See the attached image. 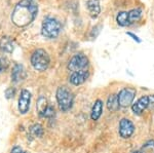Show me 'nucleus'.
I'll return each mask as SVG.
<instances>
[{
	"label": "nucleus",
	"mask_w": 154,
	"mask_h": 153,
	"mask_svg": "<svg viewBox=\"0 0 154 153\" xmlns=\"http://www.w3.org/2000/svg\"><path fill=\"white\" fill-rule=\"evenodd\" d=\"M41 116L46 117V118H53L54 116V108L53 107V106L48 105V107H46V109L44 110V112L42 113Z\"/></svg>",
	"instance_id": "obj_21"
},
{
	"label": "nucleus",
	"mask_w": 154,
	"mask_h": 153,
	"mask_svg": "<svg viewBox=\"0 0 154 153\" xmlns=\"http://www.w3.org/2000/svg\"><path fill=\"white\" fill-rule=\"evenodd\" d=\"M38 14V2L36 0H20L11 12V22L17 27L23 28L35 20Z\"/></svg>",
	"instance_id": "obj_1"
},
{
	"label": "nucleus",
	"mask_w": 154,
	"mask_h": 153,
	"mask_svg": "<svg viewBox=\"0 0 154 153\" xmlns=\"http://www.w3.org/2000/svg\"><path fill=\"white\" fill-rule=\"evenodd\" d=\"M11 153H26V152H25L20 146H14V148H12Z\"/></svg>",
	"instance_id": "obj_25"
},
{
	"label": "nucleus",
	"mask_w": 154,
	"mask_h": 153,
	"mask_svg": "<svg viewBox=\"0 0 154 153\" xmlns=\"http://www.w3.org/2000/svg\"><path fill=\"white\" fill-rule=\"evenodd\" d=\"M62 30L61 23L53 17H48L43 20L41 25V34L43 37L48 39H54L59 36Z\"/></svg>",
	"instance_id": "obj_2"
},
{
	"label": "nucleus",
	"mask_w": 154,
	"mask_h": 153,
	"mask_svg": "<svg viewBox=\"0 0 154 153\" xmlns=\"http://www.w3.org/2000/svg\"><path fill=\"white\" fill-rule=\"evenodd\" d=\"M118 133L122 139H130L135 133V125H134L133 121L125 117L121 118L119 121Z\"/></svg>",
	"instance_id": "obj_7"
},
{
	"label": "nucleus",
	"mask_w": 154,
	"mask_h": 153,
	"mask_svg": "<svg viewBox=\"0 0 154 153\" xmlns=\"http://www.w3.org/2000/svg\"><path fill=\"white\" fill-rule=\"evenodd\" d=\"M142 9L141 8H134L131 11H128V22H130V25L136 23L139 20L142 18Z\"/></svg>",
	"instance_id": "obj_16"
},
{
	"label": "nucleus",
	"mask_w": 154,
	"mask_h": 153,
	"mask_svg": "<svg viewBox=\"0 0 154 153\" xmlns=\"http://www.w3.org/2000/svg\"><path fill=\"white\" fill-rule=\"evenodd\" d=\"M2 69H3V63H2V60L0 59V72L2 71Z\"/></svg>",
	"instance_id": "obj_26"
},
{
	"label": "nucleus",
	"mask_w": 154,
	"mask_h": 153,
	"mask_svg": "<svg viewBox=\"0 0 154 153\" xmlns=\"http://www.w3.org/2000/svg\"><path fill=\"white\" fill-rule=\"evenodd\" d=\"M48 105H46V99L43 98V97H40L38 100V104H37V109L39 111V114H40V116L42 115V113L44 112V110L46 109V107H48Z\"/></svg>",
	"instance_id": "obj_20"
},
{
	"label": "nucleus",
	"mask_w": 154,
	"mask_h": 153,
	"mask_svg": "<svg viewBox=\"0 0 154 153\" xmlns=\"http://www.w3.org/2000/svg\"><path fill=\"white\" fill-rule=\"evenodd\" d=\"M149 106V95L142 96L131 105V111L135 115H141Z\"/></svg>",
	"instance_id": "obj_9"
},
{
	"label": "nucleus",
	"mask_w": 154,
	"mask_h": 153,
	"mask_svg": "<svg viewBox=\"0 0 154 153\" xmlns=\"http://www.w3.org/2000/svg\"><path fill=\"white\" fill-rule=\"evenodd\" d=\"M131 153H142L141 151H134V152H131Z\"/></svg>",
	"instance_id": "obj_27"
},
{
	"label": "nucleus",
	"mask_w": 154,
	"mask_h": 153,
	"mask_svg": "<svg viewBox=\"0 0 154 153\" xmlns=\"http://www.w3.org/2000/svg\"><path fill=\"white\" fill-rule=\"evenodd\" d=\"M116 22H117V24L120 27L130 26L128 11H119L117 14V16H116Z\"/></svg>",
	"instance_id": "obj_17"
},
{
	"label": "nucleus",
	"mask_w": 154,
	"mask_h": 153,
	"mask_svg": "<svg viewBox=\"0 0 154 153\" xmlns=\"http://www.w3.org/2000/svg\"><path fill=\"white\" fill-rule=\"evenodd\" d=\"M49 63H51V59L46 50L42 48H37L33 51L31 56V65L36 71L43 72L48 70Z\"/></svg>",
	"instance_id": "obj_3"
},
{
	"label": "nucleus",
	"mask_w": 154,
	"mask_h": 153,
	"mask_svg": "<svg viewBox=\"0 0 154 153\" xmlns=\"http://www.w3.org/2000/svg\"><path fill=\"white\" fill-rule=\"evenodd\" d=\"M56 98L58 105L63 112H67L72 108L74 103V96L70 90L66 87V86H60L57 90Z\"/></svg>",
	"instance_id": "obj_4"
},
{
	"label": "nucleus",
	"mask_w": 154,
	"mask_h": 153,
	"mask_svg": "<svg viewBox=\"0 0 154 153\" xmlns=\"http://www.w3.org/2000/svg\"><path fill=\"white\" fill-rule=\"evenodd\" d=\"M149 110H154V93L153 95H149Z\"/></svg>",
	"instance_id": "obj_23"
},
{
	"label": "nucleus",
	"mask_w": 154,
	"mask_h": 153,
	"mask_svg": "<svg viewBox=\"0 0 154 153\" xmlns=\"http://www.w3.org/2000/svg\"><path fill=\"white\" fill-rule=\"evenodd\" d=\"M30 104H31V93L27 90H22L18 102L19 112L21 114H26L30 109Z\"/></svg>",
	"instance_id": "obj_8"
},
{
	"label": "nucleus",
	"mask_w": 154,
	"mask_h": 153,
	"mask_svg": "<svg viewBox=\"0 0 154 153\" xmlns=\"http://www.w3.org/2000/svg\"><path fill=\"white\" fill-rule=\"evenodd\" d=\"M88 65H89V61L88 57L83 55V54L79 53L74 55L70 59V61L68 62V65H67V68L71 72H76V71L88 70Z\"/></svg>",
	"instance_id": "obj_5"
},
{
	"label": "nucleus",
	"mask_w": 154,
	"mask_h": 153,
	"mask_svg": "<svg viewBox=\"0 0 154 153\" xmlns=\"http://www.w3.org/2000/svg\"><path fill=\"white\" fill-rule=\"evenodd\" d=\"M103 107H104L103 101L100 100V99L95 101V103H94V105H93V108H91V118L94 121L99 120V118L101 117L102 113H103Z\"/></svg>",
	"instance_id": "obj_13"
},
{
	"label": "nucleus",
	"mask_w": 154,
	"mask_h": 153,
	"mask_svg": "<svg viewBox=\"0 0 154 153\" xmlns=\"http://www.w3.org/2000/svg\"><path fill=\"white\" fill-rule=\"evenodd\" d=\"M142 153H154V140H149L143 145L142 149H141Z\"/></svg>",
	"instance_id": "obj_19"
},
{
	"label": "nucleus",
	"mask_w": 154,
	"mask_h": 153,
	"mask_svg": "<svg viewBox=\"0 0 154 153\" xmlns=\"http://www.w3.org/2000/svg\"><path fill=\"white\" fill-rule=\"evenodd\" d=\"M126 35L131 36V38H133V40H135L136 42H138V43H140V42H141V39L139 38V37L137 36V35H135V34L131 33V32H126Z\"/></svg>",
	"instance_id": "obj_24"
},
{
	"label": "nucleus",
	"mask_w": 154,
	"mask_h": 153,
	"mask_svg": "<svg viewBox=\"0 0 154 153\" xmlns=\"http://www.w3.org/2000/svg\"><path fill=\"white\" fill-rule=\"evenodd\" d=\"M14 95H16V90H14V87H8L5 90V98L8 99V100L14 98Z\"/></svg>",
	"instance_id": "obj_22"
},
{
	"label": "nucleus",
	"mask_w": 154,
	"mask_h": 153,
	"mask_svg": "<svg viewBox=\"0 0 154 153\" xmlns=\"http://www.w3.org/2000/svg\"><path fill=\"white\" fill-rule=\"evenodd\" d=\"M107 109H108L110 112H116L119 108H120V105H119V101H118V96L115 95V93H112L110 95L107 99Z\"/></svg>",
	"instance_id": "obj_15"
},
{
	"label": "nucleus",
	"mask_w": 154,
	"mask_h": 153,
	"mask_svg": "<svg viewBox=\"0 0 154 153\" xmlns=\"http://www.w3.org/2000/svg\"><path fill=\"white\" fill-rule=\"evenodd\" d=\"M86 7L91 19H97L101 14V5L99 0H88Z\"/></svg>",
	"instance_id": "obj_12"
},
{
	"label": "nucleus",
	"mask_w": 154,
	"mask_h": 153,
	"mask_svg": "<svg viewBox=\"0 0 154 153\" xmlns=\"http://www.w3.org/2000/svg\"><path fill=\"white\" fill-rule=\"evenodd\" d=\"M26 70H25L24 66L21 64H16L12 68L11 71V80L14 83L22 82L23 80L26 79Z\"/></svg>",
	"instance_id": "obj_11"
},
{
	"label": "nucleus",
	"mask_w": 154,
	"mask_h": 153,
	"mask_svg": "<svg viewBox=\"0 0 154 153\" xmlns=\"http://www.w3.org/2000/svg\"><path fill=\"white\" fill-rule=\"evenodd\" d=\"M89 77L88 70H82V71H76V72H72L70 77H69V81L71 84L73 85H80L85 82Z\"/></svg>",
	"instance_id": "obj_10"
},
{
	"label": "nucleus",
	"mask_w": 154,
	"mask_h": 153,
	"mask_svg": "<svg viewBox=\"0 0 154 153\" xmlns=\"http://www.w3.org/2000/svg\"><path fill=\"white\" fill-rule=\"evenodd\" d=\"M14 49V41L11 40L9 37L4 36L2 38H0V50L3 53L11 54Z\"/></svg>",
	"instance_id": "obj_14"
},
{
	"label": "nucleus",
	"mask_w": 154,
	"mask_h": 153,
	"mask_svg": "<svg viewBox=\"0 0 154 153\" xmlns=\"http://www.w3.org/2000/svg\"><path fill=\"white\" fill-rule=\"evenodd\" d=\"M30 133H31V135H33L34 137L41 138L44 134V130H43V127H42L41 124L35 123V124L30 127Z\"/></svg>",
	"instance_id": "obj_18"
},
{
	"label": "nucleus",
	"mask_w": 154,
	"mask_h": 153,
	"mask_svg": "<svg viewBox=\"0 0 154 153\" xmlns=\"http://www.w3.org/2000/svg\"><path fill=\"white\" fill-rule=\"evenodd\" d=\"M136 93L137 90L134 87H123L122 90H120V92L117 93L120 107L126 108L133 105L134 100L136 98Z\"/></svg>",
	"instance_id": "obj_6"
}]
</instances>
